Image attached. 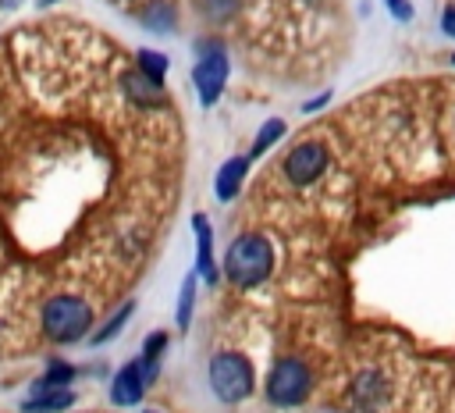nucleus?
<instances>
[{
	"mask_svg": "<svg viewBox=\"0 0 455 413\" xmlns=\"http://www.w3.org/2000/svg\"><path fill=\"white\" fill-rule=\"evenodd\" d=\"M274 267V249L263 235H238L231 246H228V256H224V274L231 285L238 288H256L259 281H267Z\"/></svg>",
	"mask_w": 455,
	"mask_h": 413,
	"instance_id": "nucleus-2",
	"label": "nucleus"
},
{
	"mask_svg": "<svg viewBox=\"0 0 455 413\" xmlns=\"http://www.w3.org/2000/svg\"><path fill=\"white\" fill-rule=\"evenodd\" d=\"M36 4H39V7H53L57 0H36Z\"/></svg>",
	"mask_w": 455,
	"mask_h": 413,
	"instance_id": "nucleus-24",
	"label": "nucleus"
},
{
	"mask_svg": "<svg viewBox=\"0 0 455 413\" xmlns=\"http://www.w3.org/2000/svg\"><path fill=\"white\" fill-rule=\"evenodd\" d=\"M164 345H167V331H153V335L142 342V356H146V360H160Z\"/></svg>",
	"mask_w": 455,
	"mask_h": 413,
	"instance_id": "nucleus-20",
	"label": "nucleus"
},
{
	"mask_svg": "<svg viewBox=\"0 0 455 413\" xmlns=\"http://www.w3.org/2000/svg\"><path fill=\"white\" fill-rule=\"evenodd\" d=\"M139 21H142V28H149V32H171V28L178 25V11H174L171 0H149V4L139 11Z\"/></svg>",
	"mask_w": 455,
	"mask_h": 413,
	"instance_id": "nucleus-13",
	"label": "nucleus"
},
{
	"mask_svg": "<svg viewBox=\"0 0 455 413\" xmlns=\"http://www.w3.org/2000/svg\"><path fill=\"white\" fill-rule=\"evenodd\" d=\"M281 135H284V121H281V117H270V121H267V125L256 132V142H252V157L267 153V150H270V146H274Z\"/></svg>",
	"mask_w": 455,
	"mask_h": 413,
	"instance_id": "nucleus-18",
	"label": "nucleus"
},
{
	"mask_svg": "<svg viewBox=\"0 0 455 413\" xmlns=\"http://www.w3.org/2000/svg\"><path fill=\"white\" fill-rule=\"evenodd\" d=\"M192 306H196V274H188L185 281H181V296H178V328L185 331L188 324H192Z\"/></svg>",
	"mask_w": 455,
	"mask_h": 413,
	"instance_id": "nucleus-16",
	"label": "nucleus"
},
{
	"mask_svg": "<svg viewBox=\"0 0 455 413\" xmlns=\"http://www.w3.org/2000/svg\"><path fill=\"white\" fill-rule=\"evenodd\" d=\"M117 93L139 107V110H156V107H167V96H164V85L146 78L139 68H121L117 71Z\"/></svg>",
	"mask_w": 455,
	"mask_h": 413,
	"instance_id": "nucleus-8",
	"label": "nucleus"
},
{
	"mask_svg": "<svg viewBox=\"0 0 455 413\" xmlns=\"http://www.w3.org/2000/svg\"><path fill=\"white\" fill-rule=\"evenodd\" d=\"M21 7V0H0V11H18Z\"/></svg>",
	"mask_w": 455,
	"mask_h": 413,
	"instance_id": "nucleus-23",
	"label": "nucleus"
},
{
	"mask_svg": "<svg viewBox=\"0 0 455 413\" xmlns=\"http://www.w3.org/2000/svg\"><path fill=\"white\" fill-rule=\"evenodd\" d=\"M192 228H196V274L213 285L217 281V263H213V231H210V221L203 214L192 217Z\"/></svg>",
	"mask_w": 455,
	"mask_h": 413,
	"instance_id": "nucleus-9",
	"label": "nucleus"
},
{
	"mask_svg": "<svg viewBox=\"0 0 455 413\" xmlns=\"http://www.w3.org/2000/svg\"><path fill=\"white\" fill-rule=\"evenodd\" d=\"M210 388L220 402H242L252 392V363L242 352H217L210 360Z\"/></svg>",
	"mask_w": 455,
	"mask_h": 413,
	"instance_id": "nucleus-3",
	"label": "nucleus"
},
{
	"mask_svg": "<svg viewBox=\"0 0 455 413\" xmlns=\"http://www.w3.org/2000/svg\"><path fill=\"white\" fill-rule=\"evenodd\" d=\"M196 53H199V61L192 68V82L199 89V103L213 107L220 100V93H224V82H228V53H224V46L217 39L196 43Z\"/></svg>",
	"mask_w": 455,
	"mask_h": 413,
	"instance_id": "nucleus-4",
	"label": "nucleus"
},
{
	"mask_svg": "<svg viewBox=\"0 0 455 413\" xmlns=\"http://www.w3.org/2000/svg\"><path fill=\"white\" fill-rule=\"evenodd\" d=\"M451 64H455V57H451Z\"/></svg>",
	"mask_w": 455,
	"mask_h": 413,
	"instance_id": "nucleus-26",
	"label": "nucleus"
},
{
	"mask_svg": "<svg viewBox=\"0 0 455 413\" xmlns=\"http://www.w3.org/2000/svg\"><path fill=\"white\" fill-rule=\"evenodd\" d=\"M96 320V306L82 292H50L36 306V331L50 345H71L89 335Z\"/></svg>",
	"mask_w": 455,
	"mask_h": 413,
	"instance_id": "nucleus-1",
	"label": "nucleus"
},
{
	"mask_svg": "<svg viewBox=\"0 0 455 413\" xmlns=\"http://www.w3.org/2000/svg\"><path fill=\"white\" fill-rule=\"evenodd\" d=\"M352 399L359 409H380L387 402V381L380 370H363L352 381Z\"/></svg>",
	"mask_w": 455,
	"mask_h": 413,
	"instance_id": "nucleus-10",
	"label": "nucleus"
},
{
	"mask_svg": "<svg viewBox=\"0 0 455 413\" xmlns=\"http://www.w3.org/2000/svg\"><path fill=\"white\" fill-rule=\"evenodd\" d=\"M156 374H160V360H146V356L128 360V363L114 374V381H110V399H114V406H135V402L142 399V392L156 381Z\"/></svg>",
	"mask_w": 455,
	"mask_h": 413,
	"instance_id": "nucleus-6",
	"label": "nucleus"
},
{
	"mask_svg": "<svg viewBox=\"0 0 455 413\" xmlns=\"http://www.w3.org/2000/svg\"><path fill=\"white\" fill-rule=\"evenodd\" d=\"M4 352H7V349H4V335H0V356H4Z\"/></svg>",
	"mask_w": 455,
	"mask_h": 413,
	"instance_id": "nucleus-25",
	"label": "nucleus"
},
{
	"mask_svg": "<svg viewBox=\"0 0 455 413\" xmlns=\"http://www.w3.org/2000/svg\"><path fill=\"white\" fill-rule=\"evenodd\" d=\"M281 167H284V174H288L291 185H309V182H316V178L323 174V167H327V146L316 142V139H306V142H299V146L284 157Z\"/></svg>",
	"mask_w": 455,
	"mask_h": 413,
	"instance_id": "nucleus-7",
	"label": "nucleus"
},
{
	"mask_svg": "<svg viewBox=\"0 0 455 413\" xmlns=\"http://www.w3.org/2000/svg\"><path fill=\"white\" fill-rule=\"evenodd\" d=\"M75 374H78V370H75L71 363H64V360H50V363H46V374L36 381V392H39V388H68Z\"/></svg>",
	"mask_w": 455,
	"mask_h": 413,
	"instance_id": "nucleus-14",
	"label": "nucleus"
},
{
	"mask_svg": "<svg viewBox=\"0 0 455 413\" xmlns=\"http://www.w3.org/2000/svg\"><path fill=\"white\" fill-rule=\"evenodd\" d=\"M245 171H249V160H245V157H228V160L220 164L217 182H213V192H217V199H220V203H228V199H235V196H238Z\"/></svg>",
	"mask_w": 455,
	"mask_h": 413,
	"instance_id": "nucleus-11",
	"label": "nucleus"
},
{
	"mask_svg": "<svg viewBox=\"0 0 455 413\" xmlns=\"http://www.w3.org/2000/svg\"><path fill=\"white\" fill-rule=\"evenodd\" d=\"M309 388H313L309 367L302 360H295V356L277 360L270 377H267V399L274 406H299V402H306Z\"/></svg>",
	"mask_w": 455,
	"mask_h": 413,
	"instance_id": "nucleus-5",
	"label": "nucleus"
},
{
	"mask_svg": "<svg viewBox=\"0 0 455 413\" xmlns=\"http://www.w3.org/2000/svg\"><path fill=\"white\" fill-rule=\"evenodd\" d=\"M441 28H444V36H455V4L444 7V14H441Z\"/></svg>",
	"mask_w": 455,
	"mask_h": 413,
	"instance_id": "nucleus-22",
	"label": "nucleus"
},
{
	"mask_svg": "<svg viewBox=\"0 0 455 413\" xmlns=\"http://www.w3.org/2000/svg\"><path fill=\"white\" fill-rule=\"evenodd\" d=\"M132 310H135V303L128 299V303H124V306H121V310H117V313H114V317L103 324V328H96V331H92V345H103V342H110V338H114V335L124 328V320L132 317Z\"/></svg>",
	"mask_w": 455,
	"mask_h": 413,
	"instance_id": "nucleus-17",
	"label": "nucleus"
},
{
	"mask_svg": "<svg viewBox=\"0 0 455 413\" xmlns=\"http://www.w3.org/2000/svg\"><path fill=\"white\" fill-rule=\"evenodd\" d=\"M196 11L210 21H228L238 11V0H196Z\"/></svg>",
	"mask_w": 455,
	"mask_h": 413,
	"instance_id": "nucleus-19",
	"label": "nucleus"
},
{
	"mask_svg": "<svg viewBox=\"0 0 455 413\" xmlns=\"http://www.w3.org/2000/svg\"><path fill=\"white\" fill-rule=\"evenodd\" d=\"M68 406H75V392L71 388H39L32 399L21 402L25 413H60Z\"/></svg>",
	"mask_w": 455,
	"mask_h": 413,
	"instance_id": "nucleus-12",
	"label": "nucleus"
},
{
	"mask_svg": "<svg viewBox=\"0 0 455 413\" xmlns=\"http://www.w3.org/2000/svg\"><path fill=\"white\" fill-rule=\"evenodd\" d=\"M135 68H139L146 78H153V82H160V85H164L167 57H164V53H156V50H139V53H135Z\"/></svg>",
	"mask_w": 455,
	"mask_h": 413,
	"instance_id": "nucleus-15",
	"label": "nucleus"
},
{
	"mask_svg": "<svg viewBox=\"0 0 455 413\" xmlns=\"http://www.w3.org/2000/svg\"><path fill=\"white\" fill-rule=\"evenodd\" d=\"M387 7H391V14H395L398 21H409V18H412V4H409V0H387Z\"/></svg>",
	"mask_w": 455,
	"mask_h": 413,
	"instance_id": "nucleus-21",
	"label": "nucleus"
}]
</instances>
